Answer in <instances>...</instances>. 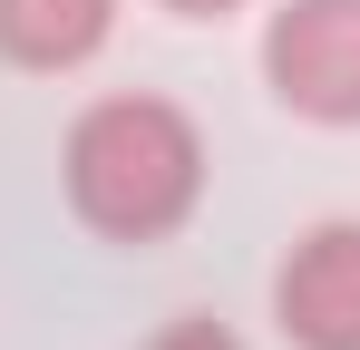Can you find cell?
<instances>
[{"instance_id": "obj_1", "label": "cell", "mask_w": 360, "mask_h": 350, "mask_svg": "<svg viewBox=\"0 0 360 350\" xmlns=\"http://www.w3.org/2000/svg\"><path fill=\"white\" fill-rule=\"evenodd\" d=\"M59 175H68V214L98 243H166L205 205V136L176 98L127 88V98L78 108Z\"/></svg>"}, {"instance_id": "obj_2", "label": "cell", "mask_w": 360, "mask_h": 350, "mask_svg": "<svg viewBox=\"0 0 360 350\" xmlns=\"http://www.w3.org/2000/svg\"><path fill=\"white\" fill-rule=\"evenodd\" d=\"M263 88L311 127H360V0H283L263 20Z\"/></svg>"}, {"instance_id": "obj_3", "label": "cell", "mask_w": 360, "mask_h": 350, "mask_svg": "<svg viewBox=\"0 0 360 350\" xmlns=\"http://www.w3.org/2000/svg\"><path fill=\"white\" fill-rule=\"evenodd\" d=\"M273 321L292 350H360V214H331L283 253Z\"/></svg>"}, {"instance_id": "obj_4", "label": "cell", "mask_w": 360, "mask_h": 350, "mask_svg": "<svg viewBox=\"0 0 360 350\" xmlns=\"http://www.w3.org/2000/svg\"><path fill=\"white\" fill-rule=\"evenodd\" d=\"M108 30H117V0H0V58L39 78L88 68L108 49Z\"/></svg>"}, {"instance_id": "obj_5", "label": "cell", "mask_w": 360, "mask_h": 350, "mask_svg": "<svg viewBox=\"0 0 360 350\" xmlns=\"http://www.w3.org/2000/svg\"><path fill=\"white\" fill-rule=\"evenodd\" d=\"M136 350H243V341L224 331V321H214V311H176L166 331H146Z\"/></svg>"}, {"instance_id": "obj_6", "label": "cell", "mask_w": 360, "mask_h": 350, "mask_svg": "<svg viewBox=\"0 0 360 350\" xmlns=\"http://www.w3.org/2000/svg\"><path fill=\"white\" fill-rule=\"evenodd\" d=\"M156 10H176V20H224V10H243V0H156Z\"/></svg>"}]
</instances>
